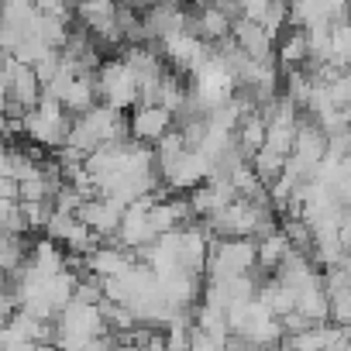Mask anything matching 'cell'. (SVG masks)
Returning <instances> with one entry per match:
<instances>
[{
	"label": "cell",
	"instance_id": "obj_8",
	"mask_svg": "<svg viewBox=\"0 0 351 351\" xmlns=\"http://www.w3.org/2000/svg\"><path fill=\"white\" fill-rule=\"evenodd\" d=\"M190 351H224V341L207 334V330H200V327H193L190 330Z\"/></svg>",
	"mask_w": 351,
	"mask_h": 351
},
{
	"label": "cell",
	"instance_id": "obj_6",
	"mask_svg": "<svg viewBox=\"0 0 351 351\" xmlns=\"http://www.w3.org/2000/svg\"><path fill=\"white\" fill-rule=\"evenodd\" d=\"M131 265H134V252H128L124 245H110V241H100V245L86 255V272L97 276V279L124 276Z\"/></svg>",
	"mask_w": 351,
	"mask_h": 351
},
{
	"label": "cell",
	"instance_id": "obj_3",
	"mask_svg": "<svg viewBox=\"0 0 351 351\" xmlns=\"http://www.w3.org/2000/svg\"><path fill=\"white\" fill-rule=\"evenodd\" d=\"M231 38H234V45H238L252 62H276V35H272L262 21L238 18V21L231 25Z\"/></svg>",
	"mask_w": 351,
	"mask_h": 351
},
{
	"label": "cell",
	"instance_id": "obj_1",
	"mask_svg": "<svg viewBox=\"0 0 351 351\" xmlns=\"http://www.w3.org/2000/svg\"><path fill=\"white\" fill-rule=\"evenodd\" d=\"M69 128H73V114H69L59 100H52V97H42V104L21 117V134H25L32 145L56 148V152L66 145Z\"/></svg>",
	"mask_w": 351,
	"mask_h": 351
},
{
	"label": "cell",
	"instance_id": "obj_5",
	"mask_svg": "<svg viewBox=\"0 0 351 351\" xmlns=\"http://www.w3.org/2000/svg\"><path fill=\"white\" fill-rule=\"evenodd\" d=\"M124 204H117V200H110V197H90L86 204H83V210L76 214L100 241H107V238H114L117 234V228H121V221H124Z\"/></svg>",
	"mask_w": 351,
	"mask_h": 351
},
{
	"label": "cell",
	"instance_id": "obj_4",
	"mask_svg": "<svg viewBox=\"0 0 351 351\" xmlns=\"http://www.w3.org/2000/svg\"><path fill=\"white\" fill-rule=\"evenodd\" d=\"M128 128H131V138L134 141H141V145L152 148L155 141H162L176 128V117L165 107H158V104H138L128 114Z\"/></svg>",
	"mask_w": 351,
	"mask_h": 351
},
{
	"label": "cell",
	"instance_id": "obj_9",
	"mask_svg": "<svg viewBox=\"0 0 351 351\" xmlns=\"http://www.w3.org/2000/svg\"><path fill=\"white\" fill-rule=\"evenodd\" d=\"M234 4H238V14H241V18L262 21V18H265V11H269V4H272V0H234Z\"/></svg>",
	"mask_w": 351,
	"mask_h": 351
},
{
	"label": "cell",
	"instance_id": "obj_10",
	"mask_svg": "<svg viewBox=\"0 0 351 351\" xmlns=\"http://www.w3.org/2000/svg\"><path fill=\"white\" fill-rule=\"evenodd\" d=\"M25 351H59V348H56V344H42V341H32Z\"/></svg>",
	"mask_w": 351,
	"mask_h": 351
},
{
	"label": "cell",
	"instance_id": "obj_2",
	"mask_svg": "<svg viewBox=\"0 0 351 351\" xmlns=\"http://www.w3.org/2000/svg\"><path fill=\"white\" fill-rule=\"evenodd\" d=\"M97 97L114 110H128L138 104V76L121 56L104 59V66L97 69Z\"/></svg>",
	"mask_w": 351,
	"mask_h": 351
},
{
	"label": "cell",
	"instance_id": "obj_7",
	"mask_svg": "<svg viewBox=\"0 0 351 351\" xmlns=\"http://www.w3.org/2000/svg\"><path fill=\"white\" fill-rule=\"evenodd\" d=\"M234 145L245 158H252L265 145V114L262 110H245L238 128H234Z\"/></svg>",
	"mask_w": 351,
	"mask_h": 351
}]
</instances>
